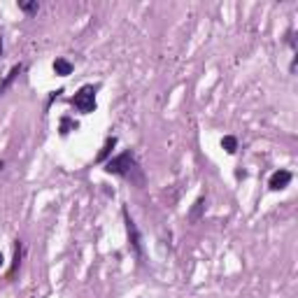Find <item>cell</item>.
<instances>
[{"label": "cell", "instance_id": "obj_13", "mask_svg": "<svg viewBox=\"0 0 298 298\" xmlns=\"http://www.w3.org/2000/svg\"><path fill=\"white\" fill-rule=\"evenodd\" d=\"M2 264H5V258H2V254H0V268H2Z\"/></svg>", "mask_w": 298, "mask_h": 298}, {"label": "cell", "instance_id": "obj_7", "mask_svg": "<svg viewBox=\"0 0 298 298\" xmlns=\"http://www.w3.org/2000/svg\"><path fill=\"white\" fill-rule=\"evenodd\" d=\"M54 72L58 74V77H68V74H72V63H70L68 58H56Z\"/></svg>", "mask_w": 298, "mask_h": 298}, {"label": "cell", "instance_id": "obj_11", "mask_svg": "<svg viewBox=\"0 0 298 298\" xmlns=\"http://www.w3.org/2000/svg\"><path fill=\"white\" fill-rule=\"evenodd\" d=\"M222 147L226 149V154H236L238 152V140L233 136H224L222 138Z\"/></svg>", "mask_w": 298, "mask_h": 298}, {"label": "cell", "instance_id": "obj_6", "mask_svg": "<svg viewBox=\"0 0 298 298\" xmlns=\"http://www.w3.org/2000/svg\"><path fill=\"white\" fill-rule=\"evenodd\" d=\"M21 70H24V66H21V63H16V66H14V68L10 70V72H7V77H5V80H2V82H0V96L5 94V91H7V86H10V84H12V82L16 80V77H19V72H21Z\"/></svg>", "mask_w": 298, "mask_h": 298}, {"label": "cell", "instance_id": "obj_8", "mask_svg": "<svg viewBox=\"0 0 298 298\" xmlns=\"http://www.w3.org/2000/svg\"><path fill=\"white\" fill-rule=\"evenodd\" d=\"M80 128V124L74 122V119H70V116H61V126H58V133L61 136H68L70 130H77Z\"/></svg>", "mask_w": 298, "mask_h": 298}, {"label": "cell", "instance_id": "obj_4", "mask_svg": "<svg viewBox=\"0 0 298 298\" xmlns=\"http://www.w3.org/2000/svg\"><path fill=\"white\" fill-rule=\"evenodd\" d=\"M294 175L289 172V170H278V172H272L270 175V182H268V186H270V191H282L286 189L289 184H292Z\"/></svg>", "mask_w": 298, "mask_h": 298}, {"label": "cell", "instance_id": "obj_3", "mask_svg": "<svg viewBox=\"0 0 298 298\" xmlns=\"http://www.w3.org/2000/svg\"><path fill=\"white\" fill-rule=\"evenodd\" d=\"M124 222H126V233H128V244L130 250H133V254H136L140 261L144 258V247H142V236H140V230H138V224L133 222V217L128 214V210L124 208Z\"/></svg>", "mask_w": 298, "mask_h": 298}, {"label": "cell", "instance_id": "obj_1", "mask_svg": "<svg viewBox=\"0 0 298 298\" xmlns=\"http://www.w3.org/2000/svg\"><path fill=\"white\" fill-rule=\"evenodd\" d=\"M105 172H108V175L124 177V180L133 182L136 186H144V172H142V168H140V163L136 161L133 152H124V154L110 158V161L105 163Z\"/></svg>", "mask_w": 298, "mask_h": 298}, {"label": "cell", "instance_id": "obj_2", "mask_svg": "<svg viewBox=\"0 0 298 298\" xmlns=\"http://www.w3.org/2000/svg\"><path fill=\"white\" fill-rule=\"evenodd\" d=\"M96 91H98V86L84 84V86L70 98V105H72L77 112H82V114H91V112H96Z\"/></svg>", "mask_w": 298, "mask_h": 298}, {"label": "cell", "instance_id": "obj_12", "mask_svg": "<svg viewBox=\"0 0 298 298\" xmlns=\"http://www.w3.org/2000/svg\"><path fill=\"white\" fill-rule=\"evenodd\" d=\"M19 10L33 16V14L40 12V2H38V0H33V2H19Z\"/></svg>", "mask_w": 298, "mask_h": 298}, {"label": "cell", "instance_id": "obj_10", "mask_svg": "<svg viewBox=\"0 0 298 298\" xmlns=\"http://www.w3.org/2000/svg\"><path fill=\"white\" fill-rule=\"evenodd\" d=\"M203 208H205V198L200 196V198H198V200H196V203H194V208H191V212H189V219H191V222H194V224H196L198 219H200V214H203Z\"/></svg>", "mask_w": 298, "mask_h": 298}, {"label": "cell", "instance_id": "obj_5", "mask_svg": "<svg viewBox=\"0 0 298 298\" xmlns=\"http://www.w3.org/2000/svg\"><path fill=\"white\" fill-rule=\"evenodd\" d=\"M116 147V136H110L108 140H105V144H102V149L98 152V156H96V161L102 163V161H108V156L112 154V149Z\"/></svg>", "mask_w": 298, "mask_h": 298}, {"label": "cell", "instance_id": "obj_14", "mask_svg": "<svg viewBox=\"0 0 298 298\" xmlns=\"http://www.w3.org/2000/svg\"><path fill=\"white\" fill-rule=\"evenodd\" d=\"M0 54H2V38H0Z\"/></svg>", "mask_w": 298, "mask_h": 298}, {"label": "cell", "instance_id": "obj_15", "mask_svg": "<svg viewBox=\"0 0 298 298\" xmlns=\"http://www.w3.org/2000/svg\"><path fill=\"white\" fill-rule=\"evenodd\" d=\"M0 170H2V161H0Z\"/></svg>", "mask_w": 298, "mask_h": 298}, {"label": "cell", "instance_id": "obj_9", "mask_svg": "<svg viewBox=\"0 0 298 298\" xmlns=\"http://www.w3.org/2000/svg\"><path fill=\"white\" fill-rule=\"evenodd\" d=\"M21 252H24V244H21V240H16V244H14V264H12V268H10V278H14V272L19 270Z\"/></svg>", "mask_w": 298, "mask_h": 298}]
</instances>
